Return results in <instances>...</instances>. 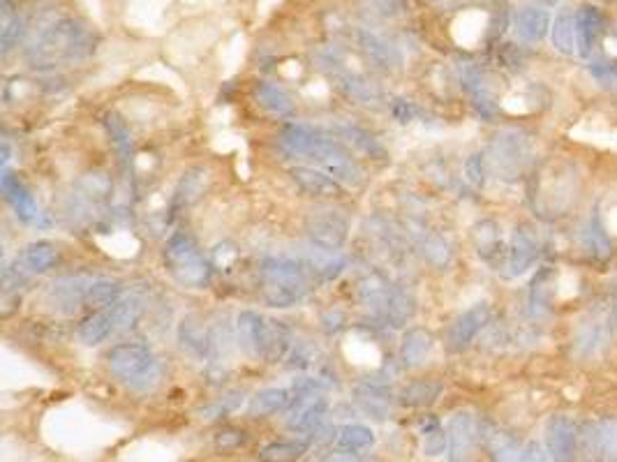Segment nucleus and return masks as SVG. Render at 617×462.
<instances>
[{
	"mask_svg": "<svg viewBox=\"0 0 617 462\" xmlns=\"http://www.w3.org/2000/svg\"><path fill=\"white\" fill-rule=\"evenodd\" d=\"M98 47V35L77 19H61L44 31L28 49L33 67H56L63 63H79Z\"/></svg>",
	"mask_w": 617,
	"mask_h": 462,
	"instance_id": "f257e3e1",
	"label": "nucleus"
},
{
	"mask_svg": "<svg viewBox=\"0 0 617 462\" xmlns=\"http://www.w3.org/2000/svg\"><path fill=\"white\" fill-rule=\"evenodd\" d=\"M312 273L301 257H269L259 268L262 298L271 308H292L308 296Z\"/></svg>",
	"mask_w": 617,
	"mask_h": 462,
	"instance_id": "f03ea898",
	"label": "nucleus"
},
{
	"mask_svg": "<svg viewBox=\"0 0 617 462\" xmlns=\"http://www.w3.org/2000/svg\"><path fill=\"white\" fill-rule=\"evenodd\" d=\"M236 342L252 359L282 361L287 359V349H292V331L282 322L266 319L255 310H243L236 317Z\"/></svg>",
	"mask_w": 617,
	"mask_h": 462,
	"instance_id": "7ed1b4c3",
	"label": "nucleus"
},
{
	"mask_svg": "<svg viewBox=\"0 0 617 462\" xmlns=\"http://www.w3.org/2000/svg\"><path fill=\"white\" fill-rule=\"evenodd\" d=\"M162 259H165L167 273L185 289H204L211 282V262L204 257L195 238L185 231H178L169 238Z\"/></svg>",
	"mask_w": 617,
	"mask_h": 462,
	"instance_id": "20e7f679",
	"label": "nucleus"
},
{
	"mask_svg": "<svg viewBox=\"0 0 617 462\" xmlns=\"http://www.w3.org/2000/svg\"><path fill=\"white\" fill-rule=\"evenodd\" d=\"M109 370L116 379L135 391H148L160 379V361L151 349L137 342H123L109 349L107 354Z\"/></svg>",
	"mask_w": 617,
	"mask_h": 462,
	"instance_id": "39448f33",
	"label": "nucleus"
},
{
	"mask_svg": "<svg viewBox=\"0 0 617 462\" xmlns=\"http://www.w3.org/2000/svg\"><path fill=\"white\" fill-rule=\"evenodd\" d=\"M532 155L534 144L530 134L523 130H502L490 141L486 162L488 169L493 171L497 178L516 181V178L523 176V171L530 167Z\"/></svg>",
	"mask_w": 617,
	"mask_h": 462,
	"instance_id": "423d86ee",
	"label": "nucleus"
},
{
	"mask_svg": "<svg viewBox=\"0 0 617 462\" xmlns=\"http://www.w3.org/2000/svg\"><path fill=\"white\" fill-rule=\"evenodd\" d=\"M308 160H315L319 169H324L326 174L336 178L345 188H359V185L366 181V174H363L359 160L354 158L352 148H349L343 139H333L322 134L315 148L310 151Z\"/></svg>",
	"mask_w": 617,
	"mask_h": 462,
	"instance_id": "0eeeda50",
	"label": "nucleus"
},
{
	"mask_svg": "<svg viewBox=\"0 0 617 462\" xmlns=\"http://www.w3.org/2000/svg\"><path fill=\"white\" fill-rule=\"evenodd\" d=\"M324 70L331 72L336 86L343 91L347 98H352L361 104H377L382 100V88H379L373 79H368L366 74L349 70L345 65V56L336 49H329L326 54L319 56Z\"/></svg>",
	"mask_w": 617,
	"mask_h": 462,
	"instance_id": "6e6552de",
	"label": "nucleus"
},
{
	"mask_svg": "<svg viewBox=\"0 0 617 462\" xmlns=\"http://www.w3.org/2000/svg\"><path fill=\"white\" fill-rule=\"evenodd\" d=\"M306 234L319 248L340 250L349 236V222L333 208H315L306 218Z\"/></svg>",
	"mask_w": 617,
	"mask_h": 462,
	"instance_id": "1a4fd4ad",
	"label": "nucleus"
},
{
	"mask_svg": "<svg viewBox=\"0 0 617 462\" xmlns=\"http://www.w3.org/2000/svg\"><path fill=\"white\" fill-rule=\"evenodd\" d=\"M541 255V243L537 231L532 227H518L511 236V243L507 248V255H504L502 262V278L514 280L520 275L530 271V268L537 264V259Z\"/></svg>",
	"mask_w": 617,
	"mask_h": 462,
	"instance_id": "9d476101",
	"label": "nucleus"
},
{
	"mask_svg": "<svg viewBox=\"0 0 617 462\" xmlns=\"http://www.w3.org/2000/svg\"><path fill=\"white\" fill-rule=\"evenodd\" d=\"M114 195V181L104 171H88L74 185L72 206L77 208L79 215H91V211H100L111 201Z\"/></svg>",
	"mask_w": 617,
	"mask_h": 462,
	"instance_id": "9b49d317",
	"label": "nucleus"
},
{
	"mask_svg": "<svg viewBox=\"0 0 617 462\" xmlns=\"http://www.w3.org/2000/svg\"><path fill=\"white\" fill-rule=\"evenodd\" d=\"M546 449L553 462H578V423L564 414L546 423Z\"/></svg>",
	"mask_w": 617,
	"mask_h": 462,
	"instance_id": "f8f14e48",
	"label": "nucleus"
},
{
	"mask_svg": "<svg viewBox=\"0 0 617 462\" xmlns=\"http://www.w3.org/2000/svg\"><path fill=\"white\" fill-rule=\"evenodd\" d=\"M490 315H493V312H490L488 303H477L472 305L470 310H465L463 315H458L451 322L449 331H446V347H449L451 352H465L474 342V338L490 324Z\"/></svg>",
	"mask_w": 617,
	"mask_h": 462,
	"instance_id": "ddd939ff",
	"label": "nucleus"
},
{
	"mask_svg": "<svg viewBox=\"0 0 617 462\" xmlns=\"http://www.w3.org/2000/svg\"><path fill=\"white\" fill-rule=\"evenodd\" d=\"M0 188H3L7 204L14 208L19 220H24L26 225L33 227H49V218L42 213V208L37 206V201L33 199V195L28 192V188L19 176H14L12 171L5 169L3 178H0Z\"/></svg>",
	"mask_w": 617,
	"mask_h": 462,
	"instance_id": "4468645a",
	"label": "nucleus"
},
{
	"mask_svg": "<svg viewBox=\"0 0 617 462\" xmlns=\"http://www.w3.org/2000/svg\"><path fill=\"white\" fill-rule=\"evenodd\" d=\"M93 280L95 278H86V275H65V278L54 280L47 292L49 305L61 315H72L74 310L86 305V296Z\"/></svg>",
	"mask_w": 617,
	"mask_h": 462,
	"instance_id": "2eb2a0df",
	"label": "nucleus"
},
{
	"mask_svg": "<svg viewBox=\"0 0 617 462\" xmlns=\"http://www.w3.org/2000/svg\"><path fill=\"white\" fill-rule=\"evenodd\" d=\"M446 435H449V449H446L449 462H467L477 446L479 423L470 412H458L451 416Z\"/></svg>",
	"mask_w": 617,
	"mask_h": 462,
	"instance_id": "dca6fc26",
	"label": "nucleus"
},
{
	"mask_svg": "<svg viewBox=\"0 0 617 462\" xmlns=\"http://www.w3.org/2000/svg\"><path fill=\"white\" fill-rule=\"evenodd\" d=\"M329 402L322 396V391L315 393H299L294 405L289 407L287 428L292 432H312L322 426Z\"/></svg>",
	"mask_w": 617,
	"mask_h": 462,
	"instance_id": "f3484780",
	"label": "nucleus"
},
{
	"mask_svg": "<svg viewBox=\"0 0 617 462\" xmlns=\"http://www.w3.org/2000/svg\"><path fill=\"white\" fill-rule=\"evenodd\" d=\"M393 287L396 285H391L382 273L373 271V273L363 275L359 282V289H356V296H359V303L370 312V315L377 317L379 322H384L386 310H389V303H391Z\"/></svg>",
	"mask_w": 617,
	"mask_h": 462,
	"instance_id": "a211bd4d",
	"label": "nucleus"
},
{
	"mask_svg": "<svg viewBox=\"0 0 617 462\" xmlns=\"http://www.w3.org/2000/svg\"><path fill=\"white\" fill-rule=\"evenodd\" d=\"M356 44H359L370 61L386 72L398 70V67L403 65V54H400L396 44L384 40L382 35L373 33L370 28H359V31H356Z\"/></svg>",
	"mask_w": 617,
	"mask_h": 462,
	"instance_id": "6ab92c4d",
	"label": "nucleus"
},
{
	"mask_svg": "<svg viewBox=\"0 0 617 462\" xmlns=\"http://www.w3.org/2000/svg\"><path fill=\"white\" fill-rule=\"evenodd\" d=\"M178 342H181L183 352L195 356L197 361H208L213 356V329H208L195 315L185 317L178 324Z\"/></svg>",
	"mask_w": 617,
	"mask_h": 462,
	"instance_id": "aec40b11",
	"label": "nucleus"
},
{
	"mask_svg": "<svg viewBox=\"0 0 617 462\" xmlns=\"http://www.w3.org/2000/svg\"><path fill=\"white\" fill-rule=\"evenodd\" d=\"M301 259L306 262L308 271L312 273V278L322 280V282L338 280L347 268V257L343 255V252L319 248V245H315V243H310V248L303 252Z\"/></svg>",
	"mask_w": 617,
	"mask_h": 462,
	"instance_id": "412c9836",
	"label": "nucleus"
},
{
	"mask_svg": "<svg viewBox=\"0 0 617 462\" xmlns=\"http://www.w3.org/2000/svg\"><path fill=\"white\" fill-rule=\"evenodd\" d=\"M292 181L310 197L317 199H336L343 197L345 185H340L336 178L326 174L324 169H312V167H294L289 171Z\"/></svg>",
	"mask_w": 617,
	"mask_h": 462,
	"instance_id": "4be33fe9",
	"label": "nucleus"
},
{
	"mask_svg": "<svg viewBox=\"0 0 617 462\" xmlns=\"http://www.w3.org/2000/svg\"><path fill=\"white\" fill-rule=\"evenodd\" d=\"M322 134L324 132L312 128V125L289 123L278 134V146L282 153L289 155V158H308Z\"/></svg>",
	"mask_w": 617,
	"mask_h": 462,
	"instance_id": "5701e85b",
	"label": "nucleus"
},
{
	"mask_svg": "<svg viewBox=\"0 0 617 462\" xmlns=\"http://www.w3.org/2000/svg\"><path fill=\"white\" fill-rule=\"evenodd\" d=\"M296 398H299V393L294 386H273V389H264L250 398L248 414L252 419H264V416L285 412L294 405Z\"/></svg>",
	"mask_w": 617,
	"mask_h": 462,
	"instance_id": "b1692460",
	"label": "nucleus"
},
{
	"mask_svg": "<svg viewBox=\"0 0 617 462\" xmlns=\"http://www.w3.org/2000/svg\"><path fill=\"white\" fill-rule=\"evenodd\" d=\"M574 192V176L564 174L560 169L557 174H553V185H550V188H539V211L544 208V211L553 215H562L569 208L571 199H574Z\"/></svg>",
	"mask_w": 617,
	"mask_h": 462,
	"instance_id": "393cba45",
	"label": "nucleus"
},
{
	"mask_svg": "<svg viewBox=\"0 0 617 462\" xmlns=\"http://www.w3.org/2000/svg\"><path fill=\"white\" fill-rule=\"evenodd\" d=\"M356 400H359L366 414H373L375 419H386L393 402V393L379 379H366V382L356 386Z\"/></svg>",
	"mask_w": 617,
	"mask_h": 462,
	"instance_id": "a878e982",
	"label": "nucleus"
},
{
	"mask_svg": "<svg viewBox=\"0 0 617 462\" xmlns=\"http://www.w3.org/2000/svg\"><path fill=\"white\" fill-rule=\"evenodd\" d=\"M255 102L259 109H264L266 114L275 118H287L294 114V100L285 88L271 81H259L255 86Z\"/></svg>",
	"mask_w": 617,
	"mask_h": 462,
	"instance_id": "bb28decb",
	"label": "nucleus"
},
{
	"mask_svg": "<svg viewBox=\"0 0 617 462\" xmlns=\"http://www.w3.org/2000/svg\"><path fill=\"white\" fill-rule=\"evenodd\" d=\"M433 347H435L433 333L416 326V329L405 331L403 335V342H400V361H403V365H407V368H414V365H421L428 359Z\"/></svg>",
	"mask_w": 617,
	"mask_h": 462,
	"instance_id": "cd10ccee",
	"label": "nucleus"
},
{
	"mask_svg": "<svg viewBox=\"0 0 617 462\" xmlns=\"http://www.w3.org/2000/svg\"><path fill=\"white\" fill-rule=\"evenodd\" d=\"M578 456L585 462H606L601 421H585L578 426Z\"/></svg>",
	"mask_w": 617,
	"mask_h": 462,
	"instance_id": "c85d7f7f",
	"label": "nucleus"
},
{
	"mask_svg": "<svg viewBox=\"0 0 617 462\" xmlns=\"http://www.w3.org/2000/svg\"><path fill=\"white\" fill-rule=\"evenodd\" d=\"M56 264H58V250L56 245L49 241H35L31 245H26L19 259V266L24 268L26 273H47Z\"/></svg>",
	"mask_w": 617,
	"mask_h": 462,
	"instance_id": "c756f323",
	"label": "nucleus"
},
{
	"mask_svg": "<svg viewBox=\"0 0 617 462\" xmlns=\"http://www.w3.org/2000/svg\"><path fill=\"white\" fill-rule=\"evenodd\" d=\"M206 169L197 167L190 169L188 174H183L181 183L176 185L174 197H172V211H183V208H188L195 204V201L204 195L206 188Z\"/></svg>",
	"mask_w": 617,
	"mask_h": 462,
	"instance_id": "7c9ffc66",
	"label": "nucleus"
},
{
	"mask_svg": "<svg viewBox=\"0 0 617 462\" xmlns=\"http://www.w3.org/2000/svg\"><path fill=\"white\" fill-rule=\"evenodd\" d=\"M472 245L477 255L486 262H493L497 255H502V234L500 227L493 220H481L472 227Z\"/></svg>",
	"mask_w": 617,
	"mask_h": 462,
	"instance_id": "2f4dec72",
	"label": "nucleus"
},
{
	"mask_svg": "<svg viewBox=\"0 0 617 462\" xmlns=\"http://www.w3.org/2000/svg\"><path fill=\"white\" fill-rule=\"evenodd\" d=\"M111 333H116V326H114V319H111L109 310L93 312V315L86 317L77 329L79 340L84 342L86 347L100 345V342L107 340Z\"/></svg>",
	"mask_w": 617,
	"mask_h": 462,
	"instance_id": "473e14b6",
	"label": "nucleus"
},
{
	"mask_svg": "<svg viewBox=\"0 0 617 462\" xmlns=\"http://www.w3.org/2000/svg\"><path fill=\"white\" fill-rule=\"evenodd\" d=\"M419 250L423 259H426L430 266L440 268V271L449 268L453 259L451 243L446 241L444 236L435 234V231H419Z\"/></svg>",
	"mask_w": 617,
	"mask_h": 462,
	"instance_id": "72a5a7b5",
	"label": "nucleus"
},
{
	"mask_svg": "<svg viewBox=\"0 0 617 462\" xmlns=\"http://www.w3.org/2000/svg\"><path fill=\"white\" fill-rule=\"evenodd\" d=\"M444 386L433 379H419V382L407 384L403 391L398 393V402L403 407H428L440 398Z\"/></svg>",
	"mask_w": 617,
	"mask_h": 462,
	"instance_id": "f704fd0d",
	"label": "nucleus"
},
{
	"mask_svg": "<svg viewBox=\"0 0 617 462\" xmlns=\"http://www.w3.org/2000/svg\"><path fill=\"white\" fill-rule=\"evenodd\" d=\"M414 312H416V301L410 289L403 285L393 287L391 303H389V310H386L384 324H391L393 329H400V326H405L407 322H410V319L414 317Z\"/></svg>",
	"mask_w": 617,
	"mask_h": 462,
	"instance_id": "c9c22d12",
	"label": "nucleus"
},
{
	"mask_svg": "<svg viewBox=\"0 0 617 462\" xmlns=\"http://www.w3.org/2000/svg\"><path fill=\"white\" fill-rule=\"evenodd\" d=\"M553 278H555L553 268H544V271H539L537 278H534L532 289H530L532 315L541 317V315H546V312H550V308H553V296H555Z\"/></svg>",
	"mask_w": 617,
	"mask_h": 462,
	"instance_id": "e433bc0d",
	"label": "nucleus"
},
{
	"mask_svg": "<svg viewBox=\"0 0 617 462\" xmlns=\"http://www.w3.org/2000/svg\"><path fill=\"white\" fill-rule=\"evenodd\" d=\"M583 241H585V248L590 250L597 259H608V257H611V252H613L611 236H608V229L604 225V220H601L599 211L592 215L590 222H587Z\"/></svg>",
	"mask_w": 617,
	"mask_h": 462,
	"instance_id": "4c0bfd02",
	"label": "nucleus"
},
{
	"mask_svg": "<svg viewBox=\"0 0 617 462\" xmlns=\"http://www.w3.org/2000/svg\"><path fill=\"white\" fill-rule=\"evenodd\" d=\"M123 298V285L118 280L111 278H95L91 289H88L86 305L98 310H107L111 305H116Z\"/></svg>",
	"mask_w": 617,
	"mask_h": 462,
	"instance_id": "58836bf2",
	"label": "nucleus"
},
{
	"mask_svg": "<svg viewBox=\"0 0 617 462\" xmlns=\"http://www.w3.org/2000/svg\"><path fill=\"white\" fill-rule=\"evenodd\" d=\"M419 430H421V439H423V453H426V456L437 458L449 449V435H446L444 426L435 419V416H426V419H421Z\"/></svg>",
	"mask_w": 617,
	"mask_h": 462,
	"instance_id": "ea45409f",
	"label": "nucleus"
},
{
	"mask_svg": "<svg viewBox=\"0 0 617 462\" xmlns=\"http://www.w3.org/2000/svg\"><path fill=\"white\" fill-rule=\"evenodd\" d=\"M338 139H343L349 148H359V151L368 153L370 158H384V148L373 134L366 132L356 125H338Z\"/></svg>",
	"mask_w": 617,
	"mask_h": 462,
	"instance_id": "a19ab883",
	"label": "nucleus"
},
{
	"mask_svg": "<svg viewBox=\"0 0 617 462\" xmlns=\"http://www.w3.org/2000/svg\"><path fill=\"white\" fill-rule=\"evenodd\" d=\"M488 446L493 462H523L525 444H520L516 437L507 435V432H493V435H488Z\"/></svg>",
	"mask_w": 617,
	"mask_h": 462,
	"instance_id": "79ce46f5",
	"label": "nucleus"
},
{
	"mask_svg": "<svg viewBox=\"0 0 617 462\" xmlns=\"http://www.w3.org/2000/svg\"><path fill=\"white\" fill-rule=\"evenodd\" d=\"M308 451L306 439H287L273 442L259 451V462H296Z\"/></svg>",
	"mask_w": 617,
	"mask_h": 462,
	"instance_id": "37998d69",
	"label": "nucleus"
},
{
	"mask_svg": "<svg viewBox=\"0 0 617 462\" xmlns=\"http://www.w3.org/2000/svg\"><path fill=\"white\" fill-rule=\"evenodd\" d=\"M336 446L340 451L363 453L375 446V432L366 426H345L338 430Z\"/></svg>",
	"mask_w": 617,
	"mask_h": 462,
	"instance_id": "c03bdc74",
	"label": "nucleus"
},
{
	"mask_svg": "<svg viewBox=\"0 0 617 462\" xmlns=\"http://www.w3.org/2000/svg\"><path fill=\"white\" fill-rule=\"evenodd\" d=\"M104 128H107L111 144H114L116 151L121 153V160L125 162V165H130V162H132V137H130L128 125H125L121 116L114 114V111H109V114L104 116Z\"/></svg>",
	"mask_w": 617,
	"mask_h": 462,
	"instance_id": "a18cd8bd",
	"label": "nucleus"
},
{
	"mask_svg": "<svg viewBox=\"0 0 617 462\" xmlns=\"http://www.w3.org/2000/svg\"><path fill=\"white\" fill-rule=\"evenodd\" d=\"M546 26L548 17L541 10H530V7H525V10H520L516 14V33L527 42L541 40L546 33Z\"/></svg>",
	"mask_w": 617,
	"mask_h": 462,
	"instance_id": "49530a36",
	"label": "nucleus"
},
{
	"mask_svg": "<svg viewBox=\"0 0 617 462\" xmlns=\"http://www.w3.org/2000/svg\"><path fill=\"white\" fill-rule=\"evenodd\" d=\"M111 312V319H114L116 331L130 329V326H135L141 317V301L135 296H123L121 301L116 305H111L107 308Z\"/></svg>",
	"mask_w": 617,
	"mask_h": 462,
	"instance_id": "de8ad7c7",
	"label": "nucleus"
},
{
	"mask_svg": "<svg viewBox=\"0 0 617 462\" xmlns=\"http://www.w3.org/2000/svg\"><path fill=\"white\" fill-rule=\"evenodd\" d=\"M486 21H488L486 14L467 12L453 24V35H456V40L463 44L477 42L483 33V28H486Z\"/></svg>",
	"mask_w": 617,
	"mask_h": 462,
	"instance_id": "09e8293b",
	"label": "nucleus"
},
{
	"mask_svg": "<svg viewBox=\"0 0 617 462\" xmlns=\"http://www.w3.org/2000/svg\"><path fill=\"white\" fill-rule=\"evenodd\" d=\"M606 342V329L604 324H590V326H583L581 333H578L576 338V349L581 354H594L599 352V347Z\"/></svg>",
	"mask_w": 617,
	"mask_h": 462,
	"instance_id": "8fccbe9b",
	"label": "nucleus"
},
{
	"mask_svg": "<svg viewBox=\"0 0 617 462\" xmlns=\"http://www.w3.org/2000/svg\"><path fill=\"white\" fill-rule=\"evenodd\" d=\"M24 21H21L19 17H12L10 12L5 10V19H3V31H0V40H3V51L7 54V51L14 49L21 40V35H24Z\"/></svg>",
	"mask_w": 617,
	"mask_h": 462,
	"instance_id": "3c124183",
	"label": "nucleus"
},
{
	"mask_svg": "<svg viewBox=\"0 0 617 462\" xmlns=\"http://www.w3.org/2000/svg\"><path fill=\"white\" fill-rule=\"evenodd\" d=\"M366 7L379 19H396L407 12L405 0H366Z\"/></svg>",
	"mask_w": 617,
	"mask_h": 462,
	"instance_id": "603ef678",
	"label": "nucleus"
},
{
	"mask_svg": "<svg viewBox=\"0 0 617 462\" xmlns=\"http://www.w3.org/2000/svg\"><path fill=\"white\" fill-rule=\"evenodd\" d=\"M239 405H241L239 393H229V396L215 400L213 405L204 407L199 414H202V419H206V421H215V419H222V416L232 414L234 409H239Z\"/></svg>",
	"mask_w": 617,
	"mask_h": 462,
	"instance_id": "864d4df0",
	"label": "nucleus"
},
{
	"mask_svg": "<svg viewBox=\"0 0 617 462\" xmlns=\"http://www.w3.org/2000/svg\"><path fill=\"white\" fill-rule=\"evenodd\" d=\"M245 442H248V435H245V430L222 428V430L215 432V449L222 451V453L241 449V446H245Z\"/></svg>",
	"mask_w": 617,
	"mask_h": 462,
	"instance_id": "5fc2aeb1",
	"label": "nucleus"
},
{
	"mask_svg": "<svg viewBox=\"0 0 617 462\" xmlns=\"http://www.w3.org/2000/svg\"><path fill=\"white\" fill-rule=\"evenodd\" d=\"M574 37H576L574 21L567 19V17L557 19L555 31H553V42H555V47L562 51V54H571V51H574Z\"/></svg>",
	"mask_w": 617,
	"mask_h": 462,
	"instance_id": "6e6d98bb",
	"label": "nucleus"
},
{
	"mask_svg": "<svg viewBox=\"0 0 617 462\" xmlns=\"http://www.w3.org/2000/svg\"><path fill=\"white\" fill-rule=\"evenodd\" d=\"M486 174H488L486 155H481V153L470 155V158H467V162H465L467 181H470L474 188H481V185L486 183Z\"/></svg>",
	"mask_w": 617,
	"mask_h": 462,
	"instance_id": "4d7b16f0",
	"label": "nucleus"
},
{
	"mask_svg": "<svg viewBox=\"0 0 617 462\" xmlns=\"http://www.w3.org/2000/svg\"><path fill=\"white\" fill-rule=\"evenodd\" d=\"M601 430H604L606 462H617V421L604 419L601 421Z\"/></svg>",
	"mask_w": 617,
	"mask_h": 462,
	"instance_id": "13d9d810",
	"label": "nucleus"
},
{
	"mask_svg": "<svg viewBox=\"0 0 617 462\" xmlns=\"http://www.w3.org/2000/svg\"><path fill=\"white\" fill-rule=\"evenodd\" d=\"M391 114H393V118H396L398 123H412L414 121V116H416V107L412 102H407V100H396V102H391Z\"/></svg>",
	"mask_w": 617,
	"mask_h": 462,
	"instance_id": "bf43d9fd",
	"label": "nucleus"
},
{
	"mask_svg": "<svg viewBox=\"0 0 617 462\" xmlns=\"http://www.w3.org/2000/svg\"><path fill=\"white\" fill-rule=\"evenodd\" d=\"M523 462H553V460H550L548 449H544L539 442H527L523 449Z\"/></svg>",
	"mask_w": 617,
	"mask_h": 462,
	"instance_id": "052dcab7",
	"label": "nucleus"
},
{
	"mask_svg": "<svg viewBox=\"0 0 617 462\" xmlns=\"http://www.w3.org/2000/svg\"><path fill=\"white\" fill-rule=\"evenodd\" d=\"M345 315L340 310H333V312H326V315L322 317V326H324V331L326 333H338V331H343L345 329Z\"/></svg>",
	"mask_w": 617,
	"mask_h": 462,
	"instance_id": "680f3d73",
	"label": "nucleus"
},
{
	"mask_svg": "<svg viewBox=\"0 0 617 462\" xmlns=\"http://www.w3.org/2000/svg\"><path fill=\"white\" fill-rule=\"evenodd\" d=\"M322 462H377L375 458L363 456V453H352V451H336L329 453Z\"/></svg>",
	"mask_w": 617,
	"mask_h": 462,
	"instance_id": "e2e57ef3",
	"label": "nucleus"
}]
</instances>
